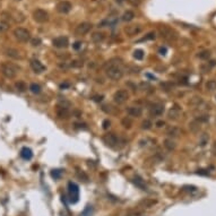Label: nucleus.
Here are the masks:
<instances>
[{
    "label": "nucleus",
    "mask_w": 216,
    "mask_h": 216,
    "mask_svg": "<svg viewBox=\"0 0 216 216\" xmlns=\"http://www.w3.org/2000/svg\"><path fill=\"white\" fill-rule=\"evenodd\" d=\"M123 31L128 36H134L139 34L143 31V27L139 24H132V25H128V26L124 27Z\"/></svg>",
    "instance_id": "9d476101"
},
{
    "label": "nucleus",
    "mask_w": 216,
    "mask_h": 216,
    "mask_svg": "<svg viewBox=\"0 0 216 216\" xmlns=\"http://www.w3.org/2000/svg\"><path fill=\"white\" fill-rule=\"evenodd\" d=\"M30 65H31V68L33 69V71L37 72V74H41L42 71H44V70H45V67H44V65H43L42 62L40 61V60H37V59L31 60Z\"/></svg>",
    "instance_id": "ddd939ff"
},
{
    "label": "nucleus",
    "mask_w": 216,
    "mask_h": 216,
    "mask_svg": "<svg viewBox=\"0 0 216 216\" xmlns=\"http://www.w3.org/2000/svg\"><path fill=\"white\" fill-rule=\"evenodd\" d=\"M160 31H161V35H162V37H164V39L172 40V39H175V37H177L175 33L171 30V28H169V27H166V26L161 27Z\"/></svg>",
    "instance_id": "dca6fc26"
},
{
    "label": "nucleus",
    "mask_w": 216,
    "mask_h": 216,
    "mask_svg": "<svg viewBox=\"0 0 216 216\" xmlns=\"http://www.w3.org/2000/svg\"><path fill=\"white\" fill-rule=\"evenodd\" d=\"M52 44L58 49H66L69 46V40L67 36H58L52 40Z\"/></svg>",
    "instance_id": "6e6552de"
},
{
    "label": "nucleus",
    "mask_w": 216,
    "mask_h": 216,
    "mask_svg": "<svg viewBox=\"0 0 216 216\" xmlns=\"http://www.w3.org/2000/svg\"><path fill=\"white\" fill-rule=\"evenodd\" d=\"M91 215H92V206H87L84 210V212L80 214V216H91Z\"/></svg>",
    "instance_id": "f704fd0d"
},
{
    "label": "nucleus",
    "mask_w": 216,
    "mask_h": 216,
    "mask_svg": "<svg viewBox=\"0 0 216 216\" xmlns=\"http://www.w3.org/2000/svg\"><path fill=\"white\" fill-rule=\"evenodd\" d=\"M62 171L61 170H52L51 171V177L54 178V179H59L61 177Z\"/></svg>",
    "instance_id": "72a5a7b5"
},
{
    "label": "nucleus",
    "mask_w": 216,
    "mask_h": 216,
    "mask_svg": "<svg viewBox=\"0 0 216 216\" xmlns=\"http://www.w3.org/2000/svg\"><path fill=\"white\" fill-rule=\"evenodd\" d=\"M206 89L210 91V92H213L216 91V82L215 80H208L206 83Z\"/></svg>",
    "instance_id": "cd10ccee"
},
{
    "label": "nucleus",
    "mask_w": 216,
    "mask_h": 216,
    "mask_svg": "<svg viewBox=\"0 0 216 216\" xmlns=\"http://www.w3.org/2000/svg\"><path fill=\"white\" fill-rule=\"evenodd\" d=\"M20 156L23 157L24 160H31L33 157V152L31 148L28 147H23L20 151Z\"/></svg>",
    "instance_id": "412c9836"
},
{
    "label": "nucleus",
    "mask_w": 216,
    "mask_h": 216,
    "mask_svg": "<svg viewBox=\"0 0 216 216\" xmlns=\"http://www.w3.org/2000/svg\"><path fill=\"white\" fill-rule=\"evenodd\" d=\"M164 145V147L166 148L167 151H173L174 148H175V143H174L173 140H172V138H167V139H165L163 143Z\"/></svg>",
    "instance_id": "4be33fe9"
},
{
    "label": "nucleus",
    "mask_w": 216,
    "mask_h": 216,
    "mask_svg": "<svg viewBox=\"0 0 216 216\" xmlns=\"http://www.w3.org/2000/svg\"><path fill=\"white\" fill-rule=\"evenodd\" d=\"M14 36L17 41H19L22 43L28 42L31 40V33L30 31H27L26 28L24 27H17L14 31Z\"/></svg>",
    "instance_id": "7ed1b4c3"
},
{
    "label": "nucleus",
    "mask_w": 216,
    "mask_h": 216,
    "mask_svg": "<svg viewBox=\"0 0 216 216\" xmlns=\"http://www.w3.org/2000/svg\"><path fill=\"white\" fill-rule=\"evenodd\" d=\"M15 87H16L17 91H19V92H25L27 89V85L24 82H22V80L17 82L16 84H15Z\"/></svg>",
    "instance_id": "a878e982"
},
{
    "label": "nucleus",
    "mask_w": 216,
    "mask_h": 216,
    "mask_svg": "<svg viewBox=\"0 0 216 216\" xmlns=\"http://www.w3.org/2000/svg\"><path fill=\"white\" fill-rule=\"evenodd\" d=\"M166 135L169 136V137L171 138H177L179 137L181 135V130H180V128H178V127H171L169 130H167Z\"/></svg>",
    "instance_id": "aec40b11"
},
{
    "label": "nucleus",
    "mask_w": 216,
    "mask_h": 216,
    "mask_svg": "<svg viewBox=\"0 0 216 216\" xmlns=\"http://www.w3.org/2000/svg\"><path fill=\"white\" fill-rule=\"evenodd\" d=\"M30 91L34 94H40L41 93V86L39 84H36V83H33L30 85Z\"/></svg>",
    "instance_id": "393cba45"
},
{
    "label": "nucleus",
    "mask_w": 216,
    "mask_h": 216,
    "mask_svg": "<svg viewBox=\"0 0 216 216\" xmlns=\"http://www.w3.org/2000/svg\"><path fill=\"white\" fill-rule=\"evenodd\" d=\"M56 111H57V115H58V118H60V119H68L69 115H70L69 109L67 108L66 105H58Z\"/></svg>",
    "instance_id": "4468645a"
},
{
    "label": "nucleus",
    "mask_w": 216,
    "mask_h": 216,
    "mask_svg": "<svg viewBox=\"0 0 216 216\" xmlns=\"http://www.w3.org/2000/svg\"><path fill=\"white\" fill-rule=\"evenodd\" d=\"M77 177L79 178V179H80V180H83V181H87L89 180V177H87V175H86L85 173H84V172H82V173H80V172H79V173H77Z\"/></svg>",
    "instance_id": "58836bf2"
},
{
    "label": "nucleus",
    "mask_w": 216,
    "mask_h": 216,
    "mask_svg": "<svg viewBox=\"0 0 216 216\" xmlns=\"http://www.w3.org/2000/svg\"><path fill=\"white\" fill-rule=\"evenodd\" d=\"M144 51L141 49H137V50H135V52H134V58L136 60H143V58H144Z\"/></svg>",
    "instance_id": "bb28decb"
},
{
    "label": "nucleus",
    "mask_w": 216,
    "mask_h": 216,
    "mask_svg": "<svg viewBox=\"0 0 216 216\" xmlns=\"http://www.w3.org/2000/svg\"><path fill=\"white\" fill-rule=\"evenodd\" d=\"M153 123H152L151 120H145V121L141 122V128L145 129V130H148V129H151Z\"/></svg>",
    "instance_id": "7c9ffc66"
},
{
    "label": "nucleus",
    "mask_w": 216,
    "mask_h": 216,
    "mask_svg": "<svg viewBox=\"0 0 216 216\" xmlns=\"http://www.w3.org/2000/svg\"><path fill=\"white\" fill-rule=\"evenodd\" d=\"M92 23H89V22H83V23L78 24L77 26L75 27V35L77 36H83L87 34L89 31L92 30Z\"/></svg>",
    "instance_id": "423d86ee"
},
{
    "label": "nucleus",
    "mask_w": 216,
    "mask_h": 216,
    "mask_svg": "<svg viewBox=\"0 0 216 216\" xmlns=\"http://www.w3.org/2000/svg\"><path fill=\"white\" fill-rule=\"evenodd\" d=\"M83 61H80V60H74V61H71V63H70V67H74V68H80V67H83Z\"/></svg>",
    "instance_id": "473e14b6"
},
{
    "label": "nucleus",
    "mask_w": 216,
    "mask_h": 216,
    "mask_svg": "<svg viewBox=\"0 0 216 216\" xmlns=\"http://www.w3.org/2000/svg\"><path fill=\"white\" fill-rule=\"evenodd\" d=\"M164 111H165V108L163 104H154L149 109V114L152 117H160L163 114Z\"/></svg>",
    "instance_id": "f8f14e48"
},
{
    "label": "nucleus",
    "mask_w": 216,
    "mask_h": 216,
    "mask_svg": "<svg viewBox=\"0 0 216 216\" xmlns=\"http://www.w3.org/2000/svg\"><path fill=\"white\" fill-rule=\"evenodd\" d=\"M132 182L135 184V186L137 187V188H139V189L141 190H147V186H146V184H145V181L141 179L140 177H138V175H136V177L132 179Z\"/></svg>",
    "instance_id": "6ab92c4d"
},
{
    "label": "nucleus",
    "mask_w": 216,
    "mask_h": 216,
    "mask_svg": "<svg viewBox=\"0 0 216 216\" xmlns=\"http://www.w3.org/2000/svg\"><path fill=\"white\" fill-rule=\"evenodd\" d=\"M104 39H105V34L103 32H94L91 35V40L94 43H101L104 41Z\"/></svg>",
    "instance_id": "a211bd4d"
},
{
    "label": "nucleus",
    "mask_w": 216,
    "mask_h": 216,
    "mask_svg": "<svg viewBox=\"0 0 216 216\" xmlns=\"http://www.w3.org/2000/svg\"><path fill=\"white\" fill-rule=\"evenodd\" d=\"M184 190H191V191H193V190H196V188L195 187H184Z\"/></svg>",
    "instance_id": "a18cd8bd"
},
{
    "label": "nucleus",
    "mask_w": 216,
    "mask_h": 216,
    "mask_svg": "<svg viewBox=\"0 0 216 216\" xmlns=\"http://www.w3.org/2000/svg\"><path fill=\"white\" fill-rule=\"evenodd\" d=\"M129 98V93L127 89H119L113 94V101L117 104H123L124 102L128 101Z\"/></svg>",
    "instance_id": "0eeeda50"
},
{
    "label": "nucleus",
    "mask_w": 216,
    "mask_h": 216,
    "mask_svg": "<svg viewBox=\"0 0 216 216\" xmlns=\"http://www.w3.org/2000/svg\"><path fill=\"white\" fill-rule=\"evenodd\" d=\"M31 43H32L33 46H39V45H41L42 41H41V39H40V37H34V39L31 40Z\"/></svg>",
    "instance_id": "e433bc0d"
},
{
    "label": "nucleus",
    "mask_w": 216,
    "mask_h": 216,
    "mask_svg": "<svg viewBox=\"0 0 216 216\" xmlns=\"http://www.w3.org/2000/svg\"><path fill=\"white\" fill-rule=\"evenodd\" d=\"M33 19L37 22V23H45L49 20V14L48 11L41 8H37L33 11Z\"/></svg>",
    "instance_id": "39448f33"
},
{
    "label": "nucleus",
    "mask_w": 216,
    "mask_h": 216,
    "mask_svg": "<svg viewBox=\"0 0 216 216\" xmlns=\"http://www.w3.org/2000/svg\"><path fill=\"white\" fill-rule=\"evenodd\" d=\"M68 193H69V201L71 204H76L79 200V188L75 182L68 184Z\"/></svg>",
    "instance_id": "20e7f679"
},
{
    "label": "nucleus",
    "mask_w": 216,
    "mask_h": 216,
    "mask_svg": "<svg viewBox=\"0 0 216 216\" xmlns=\"http://www.w3.org/2000/svg\"><path fill=\"white\" fill-rule=\"evenodd\" d=\"M105 75L112 80H119L123 77V70L118 63L112 62V60L105 66Z\"/></svg>",
    "instance_id": "f257e3e1"
},
{
    "label": "nucleus",
    "mask_w": 216,
    "mask_h": 216,
    "mask_svg": "<svg viewBox=\"0 0 216 216\" xmlns=\"http://www.w3.org/2000/svg\"><path fill=\"white\" fill-rule=\"evenodd\" d=\"M214 146H215V148H216V141H215V145H214Z\"/></svg>",
    "instance_id": "de8ad7c7"
},
{
    "label": "nucleus",
    "mask_w": 216,
    "mask_h": 216,
    "mask_svg": "<svg viewBox=\"0 0 216 216\" xmlns=\"http://www.w3.org/2000/svg\"><path fill=\"white\" fill-rule=\"evenodd\" d=\"M158 52H160V54H165L166 53V48H160V50H158Z\"/></svg>",
    "instance_id": "37998d69"
},
{
    "label": "nucleus",
    "mask_w": 216,
    "mask_h": 216,
    "mask_svg": "<svg viewBox=\"0 0 216 216\" xmlns=\"http://www.w3.org/2000/svg\"><path fill=\"white\" fill-rule=\"evenodd\" d=\"M72 46H74V49H75V50H78L79 48L82 46V43H80V42H75V44H74Z\"/></svg>",
    "instance_id": "79ce46f5"
},
{
    "label": "nucleus",
    "mask_w": 216,
    "mask_h": 216,
    "mask_svg": "<svg viewBox=\"0 0 216 216\" xmlns=\"http://www.w3.org/2000/svg\"><path fill=\"white\" fill-rule=\"evenodd\" d=\"M121 123H122V126H123L124 128H131V126H132V121H131L130 118H128V117H126L124 119H122Z\"/></svg>",
    "instance_id": "c85d7f7f"
},
{
    "label": "nucleus",
    "mask_w": 216,
    "mask_h": 216,
    "mask_svg": "<svg viewBox=\"0 0 216 216\" xmlns=\"http://www.w3.org/2000/svg\"><path fill=\"white\" fill-rule=\"evenodd\" d=\"M163 126H165V122H164V121H157L156 122V127L157 128H161V127H163Z\"/></svg>",
    "instance_id": "c03bdc74"
},
{
    "label": "nucleus",
    "mask_w": 216,
    "mask_h": 216,
    "mask_svg": "<svg viewBox=\"0 0 216 216\" xmlns=\"http://www.w3.org/2000/svg\"><path fill=\"white\" fill-rule=\"evenodd\" d=\"M57 11L60 14H68L70 10H71L72 8V5L71 2H69V1H67V0H62V1H60V2L57 3Z\"/></svg>",
    "instance_id": "1a4fd4ad"
},
{
    "label": "nucleus",
    "mask_w": 216,
    "mask_h": 216,
    "mask_svg": "<svg viewBox=\"0 0 216 216\" xmlns=\"http://www.w3.org/2000/svg\"><path fill=\"white\" fill-rule=\"evenodd\" d=\"M126 111H127L128 115H130V117H134V118H138V117H140L141 113H143V109L140 106H128L126 109Z\"/></svg>",
    "instance_id": "2eb2a0df"
},
{
    "label": "nucleus",
    "mask_w": 216,
    "mask_h": 216,
    "mask_svg": "<svg viewBox=\"0 0 216 216\" xmlns=\"http://www.w3.org/2000/svg\"><path fill=\"white\" fill-rule=\"evenodd\" d=\"M198 57H199L200 59H203V60H207V59H210V51H203V52H200L199 54H198Z\"/></svg>",
    "instance_id": "2f4dec72"
},
{
    "label": "nucleus",
    "mask_w": 216,
    "mask_h": 216,
    "mask_svg": "<svg viewBox=\"0 0 216 216\" xmlns=\"http://www.w3.org/2000/svg\"><path fill=\"white\" fill-rule=\"evenodd\" d=\"M134 18H135V13L134 11H131V10L124 11L123 15H122V20H123V22H131Z\"/></svg>",
    "instance_id": "5701e85b"
},
{
    "label": "nucleus",
    "mask_w": 216,
    "mask_h": 216,
    "mask_svg": "<svg viewBox=\"0 0 216 216\" xmlns=\"http://www.w3.org/2000/svg\"><path fill=\"white\" fill-rule=\"evenodd\" d=\"M102 139L104 141V144L106 145V146H109V147H114L115 145L118 144V137H117L114 134H112V132L105 134Z\"/></svg>",
    "instance_id": "9b49d317"
},
{
    "label": "nucleus",
    "mask_w": 216,
    "mask_h": 216,
    "mask_svg": "<svg viewBox=\"0 0 216 216\" xmlns=\"http://www.w3.org/2000/svg\"><path fill=\"white\" fill-rule=\"evenodd\" d=\"M155 203H156L155 200H143L139 205H144L145 207H151L152 205H154Z\"/></svg>",
    "instance_id": "c9c22d12"
},
{
    "label": "nucleus",
    "mask_w": 216,
    "mask_h": 216,
    "mask_svg": "<svg viewBox=\"0 0 216 216\" xmlns=\"http://www.w3.org/2000/svg\"><path fill=\"white\" fill-rule=\"evenodd\" d=\"M117 1H119V2H122V1H123V0H117Z\"/></svg>",
    "instance_id": "49530a36"
},
{
    "label": "nucleus",
    "mask_w": 216,
    "mask_h": 216,
    "mask_svg": "<svg viewBox=\"0 0 216 216\" xmlns=\"http://www.w3.org/2000/svg\"><path fill=\"white\" fill-rule=\"evenodd\" d=\"M180 113H181L180 108L174 106V108H172L170 111H169V113H167V118L170 119V120H177V119L180 117Z\"/></svg>",
    "instance_id": "f3484780"
},
{
    "label": "nucleus",
    "mask_w": 216,
    "mask_h": 216,
    "mask_svg": "<svg viewBox=\"0 0 216 216\" xmlns=\"http://www.w3.org/2000/svg\"><path fill=\"white\" fill-rule=\"evenodd\" d=\"M155 37H156V33L155 32H149L146 34V36L145 37H143L141 40H139V41H148V40H154Z\"/></svg>",
    "instance_id": "c756f323"
},
{
    "label": "nucleus",
    "mask_w": 216,
    "mask_h": 216,
    "mask_svg": "<svg viewBox=\"0 0 216 216\" xmlns=\"http://www.w3.org/2000/svg\"><path fill=\"white\" fill-rule=\"evenodd\" d=\"M128 2L132 5V6H138L139 3H140V0H127Z\"/></svg>",
    "instance_id": "a19ab883"
},
{
    "label": "nucleus",
    "mask_w": 216,
    "mask_h": 216,
    "mask_svg": "<svg viewBox=\"0 0 216 216\" xmlns=\"http://www.w3.org/2000/svg\"><path fill=\"white\" fill-rule=\"evenodd\" d=\"M19 70V67H17L16 65H14V63H10V62H3L2 65H1V72H2V75L7 78H14V77H16L17 72Z\"/></svg>",
    "instance_id": "f03ea898"
},
{
    "label": "nucleus",
    "mask_w": 216,
    "mask_h": 216,
    "mask_svg": "<svg viewBox=\"0 0 216 216\" xmlns=\"http://www.w3.org/2000/svg\"><path fill=\"white\" fill-rule=\"evenodd\" d=\"M6 54L10 58H14V59H20V54L19 52L15 49H8L6 50Z\"/></svg>",
    "instance_id": "b1692460"
},
{
    "label": "nucleus",
    "mask_w": 216,
    "mask_h": 216,
    "mask_svg": "<svg viewBox=\"0 0 216 216\" xmlns=\"http://www.w3.org/2000/svg\"><path fill=\"white\" fill-rule=\"evenodd\" d=\"M110 124H111V122H110V120H104L103 121V123H102V126H103V129H108L109 127H110Z\"/></svg>",
    "instance_id": "ea45409f"
},
{
    "label": "nucleus",
    "mask_w": 216,
    "mask_h": 216,
    "mask_svg": "<svg viewBox=\"0 0 216 216\" xmlns=\"http://www.w3.org/2000/svg\"><path fill=\"white\" fill-rule=\"evenodd\" d=\"M8 28V23L0 20V32H5Z\"/></svg>",
    "instance_id": "4c0bfd02"
}]
</instances>
